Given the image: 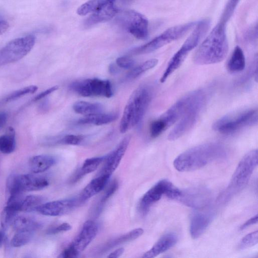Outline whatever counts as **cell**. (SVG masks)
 Masks as SVG:
<instances>
[{
    "instance_id": "cell-1",
    "label": "cell",
    "mask_w": 258,
    "mask_h": 258,
    "mask_svg": "<svg viewBox=\"0 0 258 258\" xmlns=\"http://www.w3.org/2000/svg\"><path fill=\"white\" fill-rule=\"evenodd\" d=\"M224 146L217 143L201 144L184 151L173 161L174 168L180 172L192 171L226 156Z\"/></svg>"
},
{
    "instance_id": "cell-2",
    "label": "cell",
    "mask_w": 258,
    "mask_h": 258,
    "mask_svg": "<svg viewBox=\"0 0 258 258\" xmlns=\"http://www.w3.org/2000/svg\"><path fill=\"white\" fill-rule=\"evenodd\" d=\"M226 23L219 21L200 45L193 60L198 65L219 63L226 57L229 49Z\"/></svg>"
},
{
    "instance_id": "cell-3",
    "label": "cell",
    "mask_w": 258,
    "mask_h": 258,
    "mask_svg": "<svg viewBox=\"0 0 258 258\" xmlns=\"http://www.w3.org/2000/svg\"><path fill=\"white\" fill-rule=\"evenodd\" d=\"M152 99L151 89L146 86L136 89L125 106L119 125L120 133H125L142 119Z\"/></svg>"
},
{
    "instance_id": "cell-4",
    "label": "cell",
    "mask_w": 258,
    "mask_h": 258,
    "mask_svg": "<svg viewBox=\"0 0 258 258\" xmlns=\"http://www.w3.org/2000/svg\"><path fill=\"white\" fill-rule=\"evenodd\" d=\"M257 149L249 151L242 157L234 172L228 186L219 197V202H227L245 186L257 166Z\"/></svg>"
},
{
    "instance_id": "cell-5",
    "label": "cell",
    "mask_w": 258,
    "mask_h": 258,
    "mask_svg": "<svg viewBox=\"0 0 258 258\" xmlns=\"http://www.w3.org/2000/svg\"><path fill=\"white\" fill-rule=\"evenodd\" d=\"M210 26V21L208 19L201 20L196 24L192 32L169 61L160 79L161 83L165 82L167 79L180 67L188 53L198 45L208 31Z\"/></svg>"
},
{
    "instance_id": "cell-6",
    "label": "cell",
    "mask_w": 258,
    "mask_h": 258,
    "mask_svg": "<svg viewBox=\"0 0 258 258\" xmlns=\"http://www.w3.org/2000/svg\"><path fill=\"white\" fill-rule=\"evenodd\" d=\"M257 114L256 109H250L226 115L217 120L212 127L222 134H232L242 128L257 124Z\"/></svg>"
},
{
    "instance_id": "cell-7",
    "label": "cell",
    "mask_w": 258,
    "mask_h": 258,
    "mask_svg": "<svg viewBox=\"0 0 258 258\" xmlns=\"http://www.w3.org/2000/svg\"><path fill=\"white\" fill-rule=\"evenodd\" d=\"M196 23L191 22L168 28L146 44L131 51L135 55L143 54L154 51L183 36Z\"/></svg>"
},
{
    "instance_id": "cell-8",
    "label": "cell",
    "mask_w": 258,
    "mask_h": 258,
    "mask_svg": "<svg viewBox=\"0 0 258 258\" xmlns=\"http://www.w3.org/2000/svg\"><path fill=\"white\" fill-rule=\"evenodd\" d=\"M35 37L32 35L13 39L0 49V66L18 61L32 49Z\"/></svg>"
},
{
    "instance_id": "cell-9",
    "label": "cell",
    "mask_w": 258,
    "mask_h": 258,
    "mask_svg": "<svg viewBox=\"0 0 258 258\" xmlns=\"http://www.w3.org/2000/svg\"><path fill=\"white\" fill-rule=\"evenodd\" d=\"M205 95L203 90L199 89L190 92L178 99L158 118L165 130L178 121L194 103Z\"/></svg>"
},
{
    "instance_id": "cell-10",
    "label": "cell",
    "mask_w": 258,
    "mask_h": 258,
    "mask_svg": "<svg viewBox=\"0 0 258 258\" xmlns=\"http://www.w3.org/2000/svg\"><path fill=\"white\" fill-rule=\"evenodd\" d=\"M49 184L48 179L44 176L31 174H12L7 181V190L9 194H22L24 191L42 189Z\"/></svg>"
},
{
    "instance_id": "cell-11",
    "label": "cell",
    "mask_w": 258,
    "mask_h": 258,
    "mask_svg": "<svg viewBox=\"0 0 258 258\" xmlns=\"http://www.w3.org/2000/svg\"><path fill=\"white\" fill-rule=\"evenodd\" d=\"M116 20L120 27L137 39L145 40L148 38V21L142 14L134 10L126 11L121 13Z\"/></svg>"
},
{
    "instance_id": "cell-12",
    "label": "cell",
    "mask_w": 258,
    "mask_h": 258,
    "mask_svg": "<svg viewBox=\"0 0 258 258\" xmlns=\"http://www.w3.org/2000/svg\"><path fill=\"white\" fill-rule=\"evenodd\" d=\"M70 89L83 97L103 96L110 98L113 95L111 83L97 78L80 80L72 83Z\"/></svg>"
},
{
    "instance_id": "cell-13",
    "label": "cell",
    "mask_w": 258,
    "mask_h": 258,
    "mask_svg": "<svg viewBox=\"0 0 258 258\" xmlns=\"http://www.w3.org/2000/svg\"><path fill=\"white\" fill-rule=\"evenodd\" d=\"M180 191L170 181L162 179L153 185L143 196L140 203V209L144 213L147 212L150 207L164 195L169 199L176 200Z\"/></svg>"
},
{
    "instance_id": "cell-14",
    "label": "cell",
    "mask_w": 258,
    "mask_h": 258,
    "mask_svg": "<svg viewBox=\"0 0 258 258\" xmlns=\"http://www.w3.org/2000/svg\"><path fill=\"white\" fill-rule=\"evenodd\" d=\"M206 100V95L200 98L183 114L168 135L169 141H175L188 132L196 123Z\"/></svg>"
},
{
    "instance_id": "cell-15",
    "label": "cell",
    "mask_w": 258,
    "mask_h": 258,
    "mask_svg": "<svg viewBox=\"0 0 258 258\" xmlns=\"http://www.w3.org/2000/svg\"><path fill=\"white\" fill-rule=\"evenodd\" d=\"M120 10L113 0H105L84 23L85 28L111 19Z\"/></svg>"
},
{
    "instance_id": "cell-16",
    "label": "cell",
    "mask_w": 258,
    "mask_h": 258,
    "mask_svg": "<svg viewBox=\"0 0 258 258\" xmlns=\"http://www.w3.org/2000/svg\"><path fill=\"white\" fill-rule=\"evenodd\" d=\"M177 200L187 206L201 208L206 206L209 202L210 194L205 188H194L181 190Z\"/></svg>"
},
{
    "instance_id": "cell-17",
    "label": "cell",
    "mask_w": 258,
    "mask_h": 258,
    "mask_svg": "<svg viewBox=\"0 0 258 258\" xmlns=\"http://www.w3.org/2000/svg\"><path fill=\"white\" fill-rule=\"evenodd\" d=\"M77 203L78 201L75 199L54 201L42 204L36 211L45 216H58L70 212Z\"/></svg>"
},
{
    "instance_id": "cell-18",
    "label": "cell",
    "mask_w": 258,
    "mask_h": 258,
    "mask_svg": "<svg viewBox=\"0 0 258 258\" xmlns=\"http://www.w3.org/2000/svg\"><path fill=\"white\" fill-rule=\"evenodd\" d=\"M131 140V137H125L119 143L116 148L105 157V163L101 170V174L111 176L112 173L118 167L123 157Z\"/></svg>"
},
{
    "instance_id": "cell-19",
    "label": "cell",
    "mask_w": 258,
    "mask_h": 258,
    "mask_svg": "<svg viewBox=\"0 0 258 258\" xmlns=\"http://www.w3.org/2000/svg\"><path fill=\"white\" fill-rule=\"evenodd\" d=\"M98 231V225L94 221L92 220L86 221L81 231L70 245L79 253H81L95 238Z\"/></svg>"
},
{
    "instance_id": "cell-20",
    "label": "cell",
    "mask_w": 258,
    "mask_h": 258,
    "mask_svg": "<svg viewBox=\"0 0 258 258\" xmlns=\"http://www.w3.org/2000/svg\"><path fill=\"white\" fill-rule=\"evenodd\" d=\"M213 219L211 212H197L191 217L189 231L191 237L197 239L201 236L208 227Z\"/></svg>"
},
{
    "instance_id": "cell-21",
    "label": "cell",
    "mask_w": 258,
    "mask_h": 258,
    "mask_svg": "<svg viewBox=\"0 0 258 258\" xmlns=\"http://www.w3.org/2000/svg\"><path fill=\"white\" fill-rule=\"evenodd\" d=\"M177 236L173 233H168L163 235L142 256L144 258H153L164 252L172 247L177 242Z\"/></svg>"
},
{
    "instance_id": "cell-22",
    "label": "cell",
    "mask_w": 258,
    "mask_h": 258,
    "mask_svg": "<svg viewBox=\"0 0 258 258\" xmlns=\"http://www.w3.org/2000/svg\"><path fill=\"white\" fill-rule=\"evenodd\" d=\"M110 176L106 174H101L92 180L81 192L79 202H85L100 192L105 187Z\"/></svg>"
},
{
    "instance_id": "cell-23",
    "label": "cell",
    "mask_w": 258,
    "mask_h": 258,
    "mask_svg": "<svg viewBox=\"0 0 258 258\" xmlns=\"http://www.w3.org/2000/svg\"><path fill=\"white\" fill-rule=\"evenodd\" d=\"M55 163V158L49 155H39L32 157L29 160V167L34 173L45 171Z\"/></svg>"
},
{
    "instance_id": "cell-24",
    "label": "cell",
    "mask_w": 258,
    "mask_h": 258,
    "mask_svg": "<svg viewBox=\"0 0 258 258\" xmlns=\"http://www.w3.org/2000/svg\"><path fill=\"white\" fill-rule=\"evenodd\" d=\"M144 233L141 228L135 229L108 241L101 248L100 251L105 252L109 249L127 242L133 241L140 237Z\"/></svg>"
},
{
    "instance_id": "cell-25",
    "label": "cell",
    "mask_w": 258,
    "mask_h": 258,
    "mask_svg": "<svg viewBox=\"0 0 258 258\" xmlns=\"http://www.w3.org/2000/svg\"><path fill=\"white\" fill-rule=\"evenodd\" d=\"M118 114L115 112L108 113H99L97 114L86 115L78 120L80 124H92L96 125L111 123L118 118Z\"/></svg>"
},
{
    "instance_id": "cell-26",
    "label": "cell",
    "mask_w": 258,
    "mask_h": 258,
    "mask_svg": "<svg viewBox=\"0 0 258 258\" xmlns=\"http://www.w3.org/2000/svg\"><path fill=\"white\" fill-rule=\"evenodd\" d=\"M245 67V58L242 49L237 46L233 50L227 64V70L231 73L243 71Z\"/></svg>"
},
{
    "instance_id": "cell-27",
    "label": "cell",
    "mask_w": 258,
    "mask_h": 258,
    "mask_svg": "<svg viewBox=\"0 0 258 258\" xmlns=\"http://www.w3.org/2000/svg\"><path fill=\"white\" fill-rule=\"evenodd\" d=\"M12 224L16 231L27 230L35 232L41 226L40 223L36 219L27 215L17 216Z\"/></svg>"
},
{
    "instance_id": "cell-28",
    "label": "cell",
    "mask_w": 258,
    "mask_h": 258,
    "mask_svg": "<svg viewBox=\"0 0 258 258\" xmlns=\"http://www.w3.org/2000/svg\"><path fill=\"white\" fill-rule=\"evenodd\" d=\"M104 159L105 157H97L85 160L82 167L73 176L72 181L76 182L85 175L94 171Z\"/></svg>"
},
{
    "instance_id": "cell-29",
    "label": "cell",
    "mask_w": 258,
    "mask_h": 258,
    "mask_svg": "<svg viewBox=\"0 0 258 258\" xmlns=\"http://www.w3.org/2000/svg\"><path fill=\"white\" fill-rule=\"evenodd\" d=\"M73 108L74 111L78 114L85 116L97 114L102 112L103 106L98 103H91L84 101L75 102Z\"/></svg>"
},
{
    "instance_id": "cell-30",
    "label": "cell",
    "mask_w": 258,
    "mask_h": 258,
    "mask_svg": "<svg viewBox=\"0 0 258 258\" xmlns=\"http://www.w3.org/2000/svg\"><path fill=\"white\" fill-rule=\"evenodd\" d=\"M16 147L15 133L13 128L10 127L8 132L0 136V152L10 154Z\"/></svg>"
},
{
    "instance_id": "cell-31",
    "label": "cell",
    "mask_w": 258,
    "mask_h": 258,
    "mask_svg": "<svg viewBox=\"0 0 258 258\" xmlns=\"http://www.w3.org/2000/svg\"><path fill=\"white\" fill-rule=\"evenodd\" d=\"M44 198L40 196L30 195L23 199L21 203V211L31 212L36 211L37 208L43 203Z\"/></svg>"
},
{
    "instance_id": "cell-32",
    "label": "cell",
    "mask_w": 258,
    "mask_h": 258,
    "mask_svg": "<svg viewBox=\"0 0 258 258\" xmlns=\"http://www.w3.org/2000/svg\"><path fill=\"white\" fill-rule=\"evenodd\" d=\"M158 60L152 58L145 61L139 66L134 68L127 75V78L133 79L137 78L144 72L154 68L158 63Z\"/></svg>"
},
{
    "instance_id": "cell-33",
    "label": "cell",
    "mask_w": 258,
    "mask_h": 258,
    "mask_svg": "<svg viewBox=\"0 0 258 258\" xmlns=\"http://www.w3.org/2000/svg\"><path fill=\"white\" fill-rule=\"evenodd\" d=\"M34 233L31 231H17L11 240V245L15 247L25 245L31 241Z\"/></svg>"
},
{
    "instance_id": "cell-34",
    "label": "cell",
    "mask_w": 258,
    "mask_h": 258,
    "mask_svg": "<svg viewBox=\"0 0 258 258\" xmlns=\"http://www.w3.org/2000/svg\"><path fill=\"white\" fill-rule=\"evenodd\" d=\"M38 89V87L35 85H31L23 88L17 91H15L9 95L5 99V102H9L15 100L24 95L34 93Z\"/></svg>"
},
{
    "instance_id": "cell-35",
    "label": "cell",
    "mask_w": 258,
    "mask_h": 258,
    "mask_svg": "<svg viewBox=\"0 0 258 258\" xmlns=\"http://www.w3.org/2000/svg\"><path fill=\"white\" fill-rule=\"evenodd\" d=\"M257 242L258 231L256 230L244 236L240 240L238 247L240 249H244L255 245Z\"/></svg>"
},
{
    "instance_id": "cell-36",
    "label": "cell",
    "mask_w": 258,
    "mask_h": 258,
    "mask_svg": "<svg viewBox=\"0 0 258 258\" xmlns=\"http://www.w3.org/2000/svg\"><path fill=\"white\" fill-rule=\"evenodd\" d=\"M105 0H90L80 6L77 11L78 15L84 16L94 11Z\"/></svg>"
},
{
    "instance_id": "cell-37",
    "label": "cell",
    "mask_w": 258,
    "mask_h": 258,
    "mask_svg": "<svg viewBox=\"0 0 258 258\" xmlns=\"http://www.w3.org/2000/svg\"><path fill=\"white\" fill-rule=\"evenodd\" d=\"M240 0H229L227 3L220 21L225 22L228 21L232 16Z\"/></svg>"
},
{
    "instance_id": "cell-38",
    "label": "cell",
    "mask_w": 258,
    "mask_h": 258,
    "mask_svg": "<svg viewBox=\"0 0 258 258\" xmlns=\"http://www.w3.org/2000/svg\"><path fill=\"white\" fill-rule=\"evenodd\" d=\"M85 137L82 135H68L56 141L57 144L78 145L84 140Z\"/></svg>"
},
{
    "instance_id": "cell-39",
    "label": "cell",
    "mask_w": 258,
    "mask_h": 258,
    "mask_svg": "<svg viewBox=\"0 0 258 258\" xmlns=\"http://www.w3.org/2000/svg\"><path fill=\"white\" fill-rule=\"evenodd\" d=\"M117 65L122 68L127 69L132 68L135 64V60L128 56L118 57L116 60Z\"/></svg>"
},
{
    "instance_id": "cell-40",
    "label": "cell",
    "mask_w": 258,
    "mask_h": 258,
    "mask_svg": "<svg viewBox=\"0 0 258 258\" xmlns=\"http://www.w3.org/2000/svg\"><path fill=\"white\" fill-rule=\"evenodd\" d=\"M118 187V184L117 181L116 180H113L105 191L101 200V203L103 204L105 203L108 199L114 194Z\"/></svg>"
},
{
    "instance_id": "cell-41",
    "label": "cell",
    "mask_w": 258,
    "mask_h": 258,
    "mask_svg": "<svg viewBox=\"0 0 258 258\" xmlns=\"http://www.w3.org/2000/svg\"><path fill=\"white\" fill-rule=\"evenodd\" d=\"M71 225L70 224L65 222L61 223L57 226L49 230L48 233L54 234L62 232L67 231L71 230Z\"/></svg>"
},
{
    "instance_id": "cell-42",
    "label": "cell",
    "mask_w": 258,
    "mask_h": 258,
    "mask_svg": "<svg viewBox=\"0 0 258 258\" xmlns=\"http://www.w3.org/2000/svg\"><path fill=\"white\" fill-rule=\"evenodd\" d=\"M79 254L75 248L69 245L62 251L59 257L63 258H74L77 257Z\"/></svg>"
},
{
    "instance_id": "cell-43",
    "label": "cell",
    "mask_w": 258,
    "mask_h": 258,
    "mask_svg": "<svg viewBox=\"0 0 258 258\" xmlns=\"http://www.w3.org/2000/svg\"><path fill=\"white\" fill-rule=\"evenodd\" d=\"M58 89V86H53L44 91L40 93L38 95H37L33 99V101H36L39 100L44 97H45L48 95L51 94V93L54 92Z\"/></svg>"
},
{
    "instance_id": "cell-44",
    "label": "cell",
    "mask_w": 258,
    "mask_h": 258,
    "mask_svg": "<svg viewBox=\"0 0 258 258\" xmlns=\"http://www.w3.org/2000/svg\"><path fill=\"white\" fill-rule=\"evenodd\" d=\"M257 219H258V216H257V215L256 214L255 216L251 217L250 219H248L244 223H243L240 226V229L241 230H242L252 225L256 224L257 223Z\"/></svg>"
},
{
    "instance_id": "cell-45",
    "label": "cell",
    "mask_w": 258,
    "mask_h": 258,
    "mask_svg": "<svg viewBox=\"0 0 258 258\" xmlns=\"http://www.w3.org/2000/svg\"><path fill=\"white\" fill-rule=\"evenodd\" d=\"M124 249L123 247H119L111 252L108 256L109 258H117L120 257L124 252Z\"/></svg>"
},
{
    "instance_id": "cell-46",
    "label": "cell",
    "mask_w": 258,
    "mask_h": 258,
    "mask_svg": "<svg viewBox=\"0 0 258 258\" xmlns=\"http://www.w3.org/2000/svg\"><path fill=\"white\" fill-rule=\"evenodd\" d=\"M134 0H113L119 10L130 4Z\"/></svg>"
},
{
    "instance_id": "cell-47",
    "label": "cell",
    "mask_w": 258,
    "mask_h": 258,
    "mask_svg": "<svg viewBox=\"0 0 258 258\" xmlns=\"http://www.w3.org/2000/svg\"><path fill=\"white\" fill-rule=\"evenodd\" d=\"M9 28V23L0 17V35L5 33Z\"/></svg>"
},
{
    "instance_id": "cell-48",
    "label": "cell",
    "mask_w": 258,
    "mask_h": 258,
    "mask_svg": "<svg viewBox=\"0 0 258 258\" xmlns=\"http://www.w3.org/2000/svg\"><path fill=\"white\" fill-rule=\"evenodd\" d=\"M8 119V115L5 112H0V130L6 125Z\"/></svg>"
},
{
    "instance_id": "cell-49",
    "label": "cell",
    "mask_w": 258,
    "mask_h": 258,
    "mask_svg": "<svg viewBox=\"0 0 258 258\" xmlns=\"http://www.w3.org/2000/svg\"><path fill=\"white\" fill-rule=\"evenodd\" d=\"M117 69L116 66L113 64H111L109 67V71L110 74H116L117 72Z\"/></svg>"
},
{
    "instance_id": "cell-50",
    "label": "cell",
    "mask_w": 258,
    "mask_h": 258,
    "mask_svg": "<svg viewBox=\"0 0 258 258\" xmlns=\"http://www.w3.org/2000/svg\"><path fill=\"white\" fill-rule=\"evenodd\" d=\"M48 107V102L46 101H44L40 106V109H41L42 111L46 110Z\"/></svg>"
},
{
    "instance_id": "cell-51",
    "label": "cell",
    "mask_w": 258,
    "mask_h": 258,
    "mask_svg": "<svg viewBox=\"0 0 258 258\" xmlns=\"http://www.w3.org/2000/svg\"><path fill=\"white\" fill-rule=\"evenodd\" d=\"M4 238V236L3 235V233L0 231V247L2 244Z\"/></svg>"
}]
</instances>
